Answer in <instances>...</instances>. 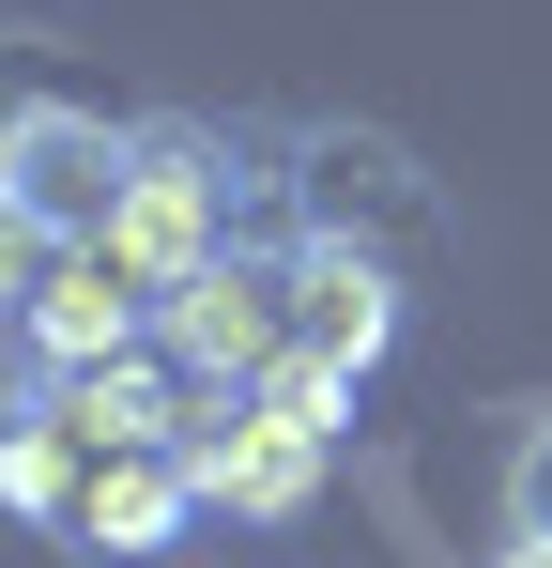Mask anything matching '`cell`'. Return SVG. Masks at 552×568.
Masks as SVG:
<instances>
[{
	"label": "cell",
	"mask_w": 552,
	"mask_h": 568,
	"mask_svg": "<svg viewBox=\"0 0 552 568\" xmlns=\"http://www.w3.org/2000/svg\"><path fill=\"white\" fill-rule=\"evenodd\" d=\"M384 338H399V277L368 262V246H292V369L262 384V399H292L307 430H338V399H354V369H384Z\"/></svg>",
	"instance_id": "cell-1"
},
{
	"label": "cell",
	"mask_w": 552,
	"mask_h": 568,
	"mask_svg": "<svg viewBox=\"0 0 552 568\" xmlns=\"http://www.w3.org/2000/svg\"><path fill=\"white\" fill-rule=\"evenodd\" d=\"M108 262L170 307L200 262H231V170H215V139L200 123H154L139 139V170H123V215H108Z\"/></svg>",
	"instance_id": "cell-2"
},
{
	"label": "cell",
	"mask_w": 552,
	"mask_h": 568,
	"mask_svg": "<svg viewBox=\"0 0 552 568\" xmlns=\"http://www.w3.org/2000/svg\"><path fill=\"white\" fill-rule=\"evenodd\" d=\"M184 476H200V507H231V523H292L307 491H323V430L292 415V399H200V430H184Z\"/></svg>",
	"instance_id": "cell-3"
},
{
	"label": "cell",
	"mask_w": 552,
	"mask_h": 568,
	"mask_svg": "<svg viewBox=\"0 0 552 568\" xmlns=\"http://www.w3.org/2000/svg\"><path fill=\"white\" fill-rule=\"evenodd\" d=\"M123 170H139V139H108L92 108H16V123H0V200H16V215H47L62 246H108Z\"/></svg>",
	"instance_id": "cell-4"
},
{
	"label": "cell",
	"mask_w": 552,
	"mask_h": 568,
	"mask_svg": "<svg viewBox=\"0 0 552 568\" xmlns=\"http://www.w3.org/2000/svg\"><path fill=\"white\" fill-rule=\"evenodd\" d=\"M154 323H170V354L215 384V399H246V384L292 369V262H200Z\"/></svg>",
	"instance_id": "cell-5"
},
{
	"label": "cell",
	"mask_w": 552,
	"mask_h": 568,
	"mask_svg": "<svg viewBox=\"0 0 552 568\" xmlns=\"http://www.w3.org/2000/svg\"><path fill=\"white\" fill-rule=\"evenodd\" d=\"M139 323H154V292L123 277V262H108V246H78V262H62V277H47V307H31V323H16V338H31V354H47V369L78 384V369H123V354H139Z\"/></svg>",
	"instance_id": "cell-6"
},
{
	"label": "cell",
	"mask_w": 552,
	"mask_h": 568,
	"mask_svg": "<svg viewBox=\"0 0 552 568\" xmlns=\"http://www.w3.org/2000/svg\"><path fill=\"white\" fill-rule=\"evenodd\" d=\"M307 200H323V246H415L430 231V185L384 154V139H307Z\"/></svg>",
	"instance_id": "cell-7"
},
{
	"label": "cell",
	"mask_w": 552,
	"mask_h": 568,
	"mask_svg": "<svg viewBox=\"0 0 552 568\" xmlns=\"http://www.w3.org/2000/svg\"><path fill=\"white\" fill-rule=\"evenodd\" d=\"M200 507V476H184V446H139V462H108L92 476V507H78V554H170V523Z\"/></svg>",
	"instance_id": "cell-8"
},
{
	"label": "cell",
	"mask_w": 552,
	"mask_h": 568,
	"mask_svg": "<svg viewBox=\"0 0 552 568\" xmlns=\"http://www.w3.org/2000/svg\"><path fill=\"white\" fill-rule=\"evenodd\" d=\"M47 399H62V430H78L92 462H139V446H184L170 384L139 369V354H123V369H78V384H47Z\"/></svg>",
	"instance_id": "cell-9"
},
{
	"label": "cell",
	"mask_w": 552,
	"mask_h": 568,
	"mask_svg": "<svg viewBox=\"0 0 552 568\" xmlns=\"http://www.w3.org/2000/svg\"><path fill=\"white\" fill-rule=\"evenodd\" d=\"M62 262H78V246H62V231H47V215H16V200H0V323H31V307H47V277H62Z\"/></svg>",
	"instance_id": "cell-10"
},
{
	"label": "cell",
	"mask_w": 552,
	"mask_h": 568,
	"mask_svg": "<svg viewBox=\"0 0 552 568\" xmlns=\"http://www.w3.org/2000/svg\"><path fill=\"white\" fill-rule=\"evenodd\" d=\"M507 538H522V554H552V415L507 446Z\"/></svg>",
	"instance_id": "cell-11"
},
{
	"label": "cell",
	"mask_w": 552,
	"mask_h": 568,
	"mask_svg": "<svg viewBox=\"0 0 552 568\" xmlns=\"http://www.w3.org/2000/svg\"><path fill=\"white\" fill-rule=\"evenodd\" d=\"M507 568H552V554H507Z\"/></svg>",
	"instance_id": "cell-12"
}]
</instances>
